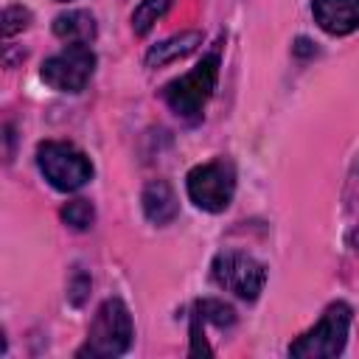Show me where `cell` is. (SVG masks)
I'll use <instances>...</instances> for the list:
<instances>
[{
	"mask_svg": "<svg viewBox=\"0 0 359 359\" xmlns=\"http://www.w3.org/2000/svg\"><path fill=\"white\" fill-rule=\"evenodd\" d=\"M351 320H353V311L348 303H342V300L331 303L323 311V317L317 320V325L309 328L306 334H300L289 345V356H294V359H334V356H339L345 351V342H348Z\"/></svg>",
	"mask_w": 359,
	"mask_h": 359,
	"instance_id": "2",
	"label": "cell"
},
{
	"mask_svg": "<svg viewBox=\"0 0 359 359\" xmlns=\"http://www.w3.org/2000/svg\"><path fill=\"white\" fill-rule=\"evenodd\" d=\"M28 22H31V11H28V8H22V6H8V8L3 11V36L20 34L22 28H28Z\"/></svg>",
	"mask_w": 359,
	"mask_h": 359,
	"instance_id": "15",
	"label": "cell"
},
{
	"mask_svg": "<svg viewBox=\"0 0 359 359\" xmlns=\"http://www.w3.org/2000/svg\"><path fill=\"white\" fill-rule=\"evenodd\" d=\"M62 222L79 233L90 230L93 222H95V208L87 202V199H70L65 208H62Z\"/></svg>",
	"mask_w": 359,
	"mask_h": 359,
	"instance_id": "14",
	"label": "cell"
},
{
	"mask_svg": "<svg viewBox=\"0 0 359 359\" xmlns=\"http://www.w3.org/2000/svg\"><path fill=\"white\" fill-rule=\"evenodd\" d=\"M87 292H90V278L79 272V275H76V280L70 283V292H67V297H70V300H73L76 306H81V303H84V294H87Z\"/></svg>",
	"mask_w": 359,
	"mask_h": 359,
	"instance_id": "16",
	"label": "cell"
},
{
	"mask_svg": "<svg viewBox=\"0 0 359 359\" xmlns=\"http://www.w3.org/2000/svg\"><path fill=\"white\" fill-rule=\"evenodd\" d=\"M171 3H174V0H143V3L135 8V14H132V31H135L137 36H146V34L154 28V22L165 17V11L171 8Z\"/></svg>",
	"mask_w": 359,
	"mask_h": 359,
	"instance_id": "12",
	"label": "cell"
},
{
	"mask_svg": "<svg viewBox=\"0 0 359 359\" xmlns=\"http://www.w3.org/2000/svg\"><path fill=\"white\" fill-rule=\"evenodd\" d=\"M135 337L132 314L121 297H109L98 306L84 345L76 351V356H90V359H112L129 351Z\"/></svg>",
	"mask_w": 359,
	"mask_h": 359,
	"instance_id": "1",
	"label": "cell"
},
{
	"mask_svg": "<svg viewBox=\"0 0 359 359\" xmlns=\"http://www.w3.org/2000/svg\"><path fill=\"white\" fill-rule=\"evenodd\" d=\"M210 278L219 289L233 292L241 300H258L266 286V266L247 252L222 250L210 264Z\"/></svg>",
	"mask_w": 359,
	"mask_h": 359,
	"instance_id": "6",
	"label": "cell"
},
{
	"mask_svg": "<svg viewBox=\"0 0 359 359\" xmlns=\"http://www.w3.org/2000/svg\"><path fill=\"white\" fill-rule=\"evenodd\" d=\"M194 309L202 314L205 323H213L219 328H230L236 323V311L233 306H227L224 300H216V297H205V300H196Z\"/></svg>",
	"mask_w": 359,
	"mask_h": 359,
	"instance_id": "13",
	"label": "cell"
},
{
	"mask_svg": "<svg viewBox=\"0 0 359 359\" xmlns=\"http://www.w3.org/2000/svg\"><path fill=\"white\" fill-rule=\"evenodd\" d=\"M53 34L59 39H65L67 45H90L95 39L98 28H95V20L90 11L73 8V11H65L53 20Z\"/></svg>",
	"mask_w": 359,
	"mask_h": 359,
	"instance_id": "10",
	"label": "cell"
},
{
	"mask_svg": "<svg viewBox=\"0 0 359 359\" xmlns=\"http://www.w3.org/2000/svg\"><path fill=\"white\" fill-rule=\"evenodd\" d=\"M36 165L42 177L62 194H73L93 180L90 157L67 140H42L36 146Z\"/></svg>",
	"mask_w": 359,
	"mask_h": 359,
	"instance_id": "4",
	"label": "cell"
},
{
	"mask_svg": "<svg viewBox=\"0 0 359 359\" xmlns=\"http://www.w3.org/2000/svg\"><path fill=\"white\" fill-rule=\"evenodd\" d=\"M59 3H67V0H59Z\"/></svg>",
	"mask_w": 359,
	"mask_h": 359,
	"instance_id": "17",
	"label": "cell"
},
{
	"mask_svg": "<svg viewBox=\"0 0 359 359\" xmlns=\"http://www.w3.org/2000/svg\"><path fill=\"white\" fill-rule=\"evenodd\" d=\"M185 188H188L191 202L199 210L222 213L230 208L233 194H236V168L224 157L194 165L185 177Z\"/></svg>",
	"mask_w": 359,
	"mask_h": 359,
	"instance_id": "5",
	"label": "cell"
},
{
	"mask_svg": "<svg viewBox=\"0 0 359 359\" xmlns=\"http://www.w3.org/2000/svg\"><path fill=\"white\" fill-rule=\"evenodd\" d=\"M216 81H219V53H208L191 73H185L163 87V101L180 118L199 121L205 104L210 101V95L216 90Z\"/></svg>",
	"mask_w": 359,
	"mask_h": 359,
	"instance_id": "3",
	"label": "cell"
},
{
	"mask_svg": "<svg viewBox=\"0 0 359 359\" xmlns=\"http://www.w3.org/2000/svg\"><path fill=\"white\" fill-rule=\"evenodd\" d=\"M202 42V34L199 31H182V34H174L157 45L149 48L146 53V67H163L168 62H177L182 56H188L191 50H196V45Z\"/></svg>",
	"mask_w": 359,
	"mask_h": 359,
	"instance_id": "11",
	"label": "cell"
},
{
	"mask_svg": "<svg viewBox=\"0 0 359 359\" xmlns=\"http://www.w3.org/2000/svg\"><path fill=\"white\" fill-rule=\"evenodd\" d=\"M95 73V53L90 45H67L42 62V81L56 93H81Z\"/></svg>",
	"mask_w": 359,
	"mask_h": 359,
	"instance_id": "7",
	"label": "cell"
},
{
	"mask_svg": "<svg viewBox=\"0 0 359 359\" xmlns=\"http://www.w3.org/2000/svg\"><path fill=\"white\" fill-rule=\"evenodd\" d=\"M311 14L331 36H348L359 28V0H311Z\"/></svg>",
	"mask_w": 359,
	"mask_h": 359,
	"instance_id": "8",
	"label": "cell"
},
{
	"mask_svg": "<svg viewBox=\"0 0 359 359\" xmlns=\"http://www.w3.org/2000/svg\"><path fill=\"white\" fill-rule=\"evenodd\" d=\"M140 202H143V213L151 224H171L180 213V202H177V194L174 188L165 182V180H151L146 182L143 194H140Z\"/></svg>",
	"mask_w": 359,
	"mask_h": 359,
	"instance_id": "9",
	"label": "cell"
}]
</instances>
